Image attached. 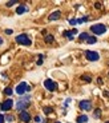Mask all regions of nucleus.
Instances as JSON below:
<instances>
[{
    "label": "nucleus",
    "instance_id": "obj_1",
    "mask_svg": "<svg viewBox=\"0 0 109 123\" xmlns=\"http://www.w3.org/2000/svg\"><path fill=\"white\" fill-rule=\"evenodd\" d=\"M28 106H29V95H28V96H23L21 99H19L16 108L20 110V111H24V108H27Z\"/></svg>",
    "mask_w": 109,
    "mask_h": 123
},
{
    "label": "nucleus",
    "instance_id": "obj_2",
    "mask_svg": "<svg viewBox=\"0 0 109 123\" xmlns=\"http://www.w3.org/2000/svg\"><path fill=\"white\" fill-rule=\"evenodd\" d=\"M91 31L93 32L94 35H103V34H105L106 27L104 24H94V25L91 27Z\"/></svg>",
    "mask_w": 109,
    "mask_h": 123
},
{
    "label": "nucleus",
    "instance_id": "obj_3",
    "mask_svg": "<svg viewBox=\"0 0 109 123\" xmlns=\"http://www.w3.org/2000/svg\"><path fill=\"white\" fill-rule=\"evenodd\" d=\"M16 42H17L19 44H23V46H31V44H32L31 39L25 34H21V35H19V36H16Z\"/></svg>",
    "mask_w": 109,
    "mask_h": 123
},
{
    "label": "nucleus",
    "instance_id": "obj_4",
    "mask_svg": "<svg viewBox=\"0 0 109 123\" xmlns=\"http://www.w3.org/2000/svg\"><path fill=\"white\" fill-rule=\"evenodd\" d=\"M31 90V87L28 86L25 82H23V83L17 84V87H16V92H17L19 95H23V94H25V92H28Z\"/></svg>",
    "mask_w": 109,
    "mask_h": 123
},
{
    "label": "nucleus",
    "instance_id": "obj_5",
    "mask_svg": "<svg viewBox=\"0 0 109 123\" xmlns=\"http://www.w3.org/2000/svg\"><path fill=\"white\" fill-rule=\"evenodd\" d=\"M85 58L91 62H96L100 59V56H98V54L96 51H85Z\"/></svg>",
    "mask_w": 109,
    "mask_h": 123
},
{
    "label": "nucleus",
    "instance_id": "obj_6",
    "mask_svg": "<svg viewBox=\"0 0 109 123\" xmlns=\"http://www.w3.org/2000/svg\"><path fill=\"white\" fill-rule=\"evenodd\" d=\"M12 106H13V100H12V99H7V100H4L3 103H1L0 108H1L3 111H8V110L12 108Z\"/></svg>",
    "mask_w": 109,
    "mask_h": 123
},
{
    "label": "nucleus",
    "instance_id": "obj_7",
    "mask_svg": "<svg viewBox=\"0 0 109 123\" xmlns=\"http://www.w3.org/2000/svg\"><path fill=\"white\" fill-rule=\"evenodd\" d=\"M79 107L84 111H89V110H92V103L89 100H81L79 103Z\"/></svg>",
    "mask_w": 109,
    "mask_h": 123
},
{
    "label": "nucleus",
    "instance_id": "obj_8",
    "mask_svg": "<svg viewBox=\"0 0 109 123\" xmlns=\"http://www.w3.org/2000/svg\"><path fill=\"white\" fill-rule=\"evenodd\" d=\"M44 86H45V88L48 90V91H54L56 90V83H54L53 80H51V79H47L45 82H44Z\"/></svg>",
    "mask_w": 109,
    "mask_h": 123
},
{
    "label": "nucleus",
    "instance_id": "obj_9",
    "mask_svg": "<svg viewBox=\"0 0 109 123\" xmlns=\"http://www.w3.org/2000/svg\"><path fill=\"white\" fill-rule=\"evenodd\" d=\"M20 120H23L24 123H29L31 115L28 114L27 111H21V112H20Z\"/></svg>",
    "mask_w": 109,
    "mask_h": 123
},
{
    "label": "nucleus",
    "instance_id": "obj_10",
    "mask_svg": "<svg viewBox=\"0 0 109 123\" xmlns=\"http://www.w3.org/2000/svg\"><path fill=\"white\" fill-rule=\"evenodd\" d=\"M60 16H61L60 11H54V12H52L51 15H49L48 20H51V22H53V20H57V19H60Z\"/></svg>",
    "mask_w": 109,
    "mask_h": 123
},
{
    "label": "nucleus",
    "instance_id": "obj_11",
    "mask_svg": "<svg viewBox=\"0 0 109 123\" xmlns=\"http://www.w3.org/2000/svg\"><path fill=\"white\" fill-rule=\"evenodd\" d=\"M76 34H77V30H71V31H65V32H64V36L72 40L73 36H75Z\"/></svg>",
    "mask_w": 109,
    "mask_h": 123
},
{
    "label": "nucleus",
    "instance_id": "obj_12",
    "mask_svg": "<svg viewBox=\"0 0 109 123\" xmlns=\"http://www.w3.org/2000/svg\"><path fill=\"white\" fill-rule=\"evenodd\" d=\"M27 11H28L27 6H19V7H17V9H16V13H17V15H21V13L27 12Z\"/></svg>",
    "mask_w": 109,
    "mask_h": 123
},
{
    "label": "nucleus",
    "instance_id": "obj_13",
    "mask_svg": "<svg viewBox=\"0 0 109 123\" xmlns=\"http://www.w3.org/2000/svg\"><path fill=\"white\" fill-rule=\"evenodd\" d=\"M76 122L77 123H87L88 122V117H87V115H80V117H77Z\"/></svg>",
    "mask_w": 109,
    "mask_h": 123
},
{
    "label": "nucleus",
    "instance_id": "obj_14",
    "mask_svg": "<svg viewBox=\"0 0 109 123\" xmlns=\"http://www.w3.org/2000/svg\"><path fill=\"white\" fill-rule=\"evenodd\" d=\"M88 37H89V35L87 34V32H82V34L79 36V40H80V42H84V40L87 42V40H88Z\"/></svg>",
    "mask_w": 109,
    "mask_h": 123
},
{
    "label": "nucleus",
    "instance_id": "obj_15",
    "mask_svg": "<svg viewBox=\"0 0 109 123\" xmlns=\"http://www.w3.org/2000/svg\"><path fill=\"white\" fill-rule=\"evenodd\" d=\"M44 40H45L47 43H52V42H54V37L52 36V35H45V37H44Z\"/></svg>",
    "mask_w": 109,
    "mask_h": 123
},
{
    "label": "nucleus",
    "instance_id": "obj_16",
    "mask_svg": "<svg viewBox=\"0 0 109 123\" xmlns=\"http://www.w3.org/2000/svg\"><path fill=\"white\" fill-rule=\"evenodd\" d=\"M96 42H97V39L94 36H89L88 40H87V43H88V44H94Z\"/></svg>",
    "mask_w": 109,
    "mask_h": 123
},
{
    "label": "nucleus",
    "instance_id": "obj_17",
    "mask_svg": "<svg viewBox=\"0 0 109 123\" xmlns=\"http://www.w3.org/2000/svg\"><path fill=\"white\" fill-rule=\"evenodd\" d=\"M4 94H5V95H12V88H11V87L4 88Z\"/></svg>",
    "mask_w": 109,
    "mask_h": 123
},
{
    "label": "nucleus",
    "instance_id": "obj_18",
    "mask_svg": "<svg viewBox=\"0 0 109 123\" xmlns=\"http://www.w3.org/2000/svg\"><path fill=\"white\" fill-rule=\"evenodd\" d=\"M81 80H85V82H91V76H88V75H82L81 76Z\"/></svg>",
    "mask_w": 109,
    "mask_h": 123
},
{
    "label": "nucleus",
    "instance_id": "obj_19",
    "mask_svg": "<svg viewBox=\"0 0 109 123\" xmlns=\"http://www.w3.org/2000/svg\"><path fill=\"white\" fill-rule=\"evenodd\" d=\"M52 111H53V110H52L51 107H44V112H45V114H51Z\"/></svg>",
    "mask_w": 109,
    "mask_h": 123
},
{
    "label": "nucleus",
    "instance_id": "obj_20",
    "mask_svg": "<svg viewBox=\"0 0 109 123\" xmlns=\"http://www.w3.org/2000/svg\"><path fill=\"white\" fill-rule=\"evenodd\" d=\"M43 58H44L43 55H39V60H37V66H41V64H43Z\"/></svg>",
    "mask_w": 109,
    "mask_h": 123
},
{
    "label": "nucleus",
    "instance_id": "obj_21",
    "mask_svg": "<svg viewBox=\"0 0 109 123\" xmlns=\"http://www.w3.org/2000/svg\"><path fill=\"white\" fill-rule=\"evenodd\" d=\"M101 115V110H96L94 111V118H100Z\"/></svg>",
    "mask_w": 109,
    "mask_h": 123
},
{
    "label": "nucleus",
    "instance_id": "obj_22",
    "mask_svg": "<svg viewBox=\"0 0 109 123\" xmlns=\"http://www.w3.org/2000/svg\"><path fill=\"white\" fill-rule=\"evenodd\" d=\"M69 23H71L72 25H76V24H77V19H71Z\"/></svg>",
    "mask_w": 109,
    "mask_h": 123
},
{
    "label": "nucleus",
    "instance_id": "obj_23",
    "mask_svg": "<svg viewBox=\"0 0 109 123\" xmlns=\"http://www.w3.org/2000/svg\"><path fill=\"white\" fill-rule=\"evenodd\" d=\"M15 3H16V1H8V3H7V7H12V6H15Z\"/></svg>",
    "mask_w": 109,
    "mask_h": 123
},
{
    "label": "nucleus",
    "instance_id": "obj_24",
    "mask_svg": "<svg viewBox=\"0 0 109 123\" xmlns=\"http://www.w3.org/2000/svg\"><path fill=\"white\" fill-rule=\"evenodd\" d=\"M4 120H5V117L0 114V123H4Z\"/></svg>",
    "mask_w": 109,
    "mask_h": 123
},
{
    "label": "nucleus",
    "instance_id": "obj_25",
    "mask_svg": "<svg viewBox=\"0 0 109 123\" xmlns=\"http://www.w3.org/2000/svg\"><path fill=\"white\" fill-rule=\"evenodd\" d=\"M35 122L40 123V122H41V118H40V117H35Z\"/></svg>",
    "mask_w": 109,
    "mask_h": 123
},
{
    "label": "nucleus",
    "instance_id": "obj_26",
    "mask_svg": "<svg viewBox=\"0 0 109 123\" xmlns=\"http://www.w3.org/2000/svg\"><path fill=\"white\" fill-rule=\"evenodd\" d=\"M5 34L7 35H11V34H12V30H9V28H8V30H5Z\"/></svg>",
    "mask_w": 109,
    "mask_h": 123
},
{
    "label": "nucleus",
    "instance_id": "obj_27",
    "mask_svg": "<svg viewBox=\"0 0 109 123\" xmlns=\"http://www.w3.org/2000/svg\"><path fill=\"white\" fill-rule=\"evenodd\" d=\"M7 119H8L9 122H12V120H13V118H12V115H8V118H7Z\"/></svg>",
    "mask_w": 109,
    "mask_h": 123
},
{
    "label": "nucleus",
    "instance_id": "obj_28",
    "mask_svg": "<svg viewBox=\"0 0 109 123\" xmlns=\"http://www.w3.org/2000/svg\"><path fill=\"white\" fill-rule=\"evenodd\" d=\"M94 7H96V8H101V4L100 3H96V4H94Z\"/></svg>",
    "mask_w": 109,
    "mask_h": 123
},
{
    "label": "nucleus",
    "instance_id": "obj_29",
    "mask_svg": "<svg viewBox=\"0 0 109 123\" xmlns=\"http://www.w3.org/2000/svg\"><path fill=\"white\" fill-rule=\"evenodd\" d=\"M1 43H3V39H1V37H0V46H1Z\"/></svg>",
    "mask_w": 109,
    "mask_h": 123
},
{
    "label": "nucleus",
    "instance_id": "obj_30",
    "mask_svg": "<svg viewBox=\"0 0 109 123\" xmlns=\"http://www.w3.org/2000/svg\"><path fill=\"white\" fill-rule=\"evenodd\" d=\"M105 123H109V120H108V122H105Z\"/></svg>",
    "mask_w": 109,
    "mask_h": 123
},
{
    "label": "nucleus",
    "instance_id": "obj_31",
    "mask_svg": "<svg viewBox=\"0 0 109 123\" xmlns=\"http://www.w3.org/2000/svg\"><path fill=\"white\" fill-rule=\"evenodd\" d=\"M56 123H60V122H56Z\"/></svg>",
    "mask_w": 109,
    "mask_h": 123
}]
</instances>
